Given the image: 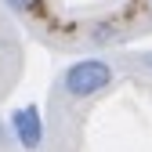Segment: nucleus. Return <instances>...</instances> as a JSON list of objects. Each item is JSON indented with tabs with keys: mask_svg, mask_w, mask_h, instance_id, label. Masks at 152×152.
<instances>
[{
	"mask_svg": "<svg viewBox=\"0 0 152 152\" xmlns=\"http://www.w3.org/2000/svg\"><path fill=\"white\" fill-rule=\"evenodd\" d=\"M112 80H116V69H112L105 58H80V62H72L62 72V94L83 102V98L102 94Z\"/></svg>",
	"mask_w": 152,
	"mask_h": 152,
	"instance_id": "nucleus-1",
	"label": "nucleus"
},
{
	"mask_svg": "<svg viewBox=\"0 0 152 152\" xmlns=\"http://www.w3.org/2000/svg\"><path fill=\"white\" fill-rule=\"evenodd\" d=\"M7 127H11L15 141L22 145L26 152H40V145H44V120H40V112H36V105L15 109L11 120H7Z\"/></svg>",
	"mask_w": 152,
	"mask_h": 152,
	"instance_id": "nucleus-2",
	"label": "nucleus"
},
{
	"mask_svg": "<svg viewBox=\"0 0 152 152\" xmlns=\"http://www.w3.org/2000/svg\"><path fill=\"white\" fill-rule=\"evenodd\" d=\"M4 4L15 15H36V4H40V0H4Z\"/></svg>",
	"mask_w": 152,
	"mask_h": 152,
	"instance_id": "nucleus-3",
	"label": "nucleus"
},
{
	"mask_svg": "<svg viewBox=\"0 0 152 152\" xmlns=\"http://www.w3.org/2000/svg\"><path fill=\"white\" fill-rule=\"evenodd\" d=\"M148 4H152V0H148Z\"/></svg>",
	"mask_w": 152,
	"mask_h": 152,
	"instance_id": "nucleus-4",
	"label": "nucleus"
}]
</instances>
